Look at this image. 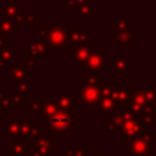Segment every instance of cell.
Listing matches in <instances>:
<instances>
[{
	"label": "cell",
	"mask_w": 156,
	"mask_h": 156,
	"mask_svg": "<svg viewBox=\"0 0 156 156\" xmlns=\"http://www.w3.org/2000/svg\"><path fill=\"white\" fill-rule=\"evenodd\" d=\"M67 37L71 40L74 47H78L88 41V33L82 32L80 29V26H70L67 29Z\"/></svg>",
	"instance_id": "cell-10"
},
{
	"label": "cell",
	"mask_w": 156,
	"mask_h": 156,
	"mask_svg": "<svg viewBox=\"0 0 156 156\" xmlns=\"http://www.w3.org/2000/svg\"><path fill=\"white\" fill-rule=\"evenodd\" d=\"M44 130L43 125H32V129H30V136H37L38 133H41Z\"/></svg>",
	"instance_id": "cell-36"
},
{
	"label": "cell",
	"mask_w": 156,
	"mask_h": 156,
	"mask_svg": "<svg viewBox=\"0 0 156 156\" xmlns=\"http://www.w3.org/2000/svg\"><path fill=\"white\" fill-rule=\"evenodd\" d=\"M105 125H107V132H114V130H118L119 129V123L114 119V116L112 118H108L107 121H105Z\"/></svg>",
	"instance_id": "cell-32"
},
{
	"label": "cell",
	"mask_w": 156,
	"mask_h": 156,
	"mask_svg": "<svg viewBox=\"0 0 156 156\" xmlns=\"http://www.w3.org/2000/svg\"><path fill=\"white\" fill-rule=\"evenodd\" d=\"M81 67L88 73H99L107 67V52L105 51H92L85 62L81 63Z\"/></svg>",
	"instance_id": "cell-4"
},
{
	"label": "cell",
	"mask_w": 156,
	"mask_h": 156,
	"mask_svg": "<svg viewBox=\"0 0 156 156\" xmlns=\"http://www.w3.org/2000/svg\"><path fill=\"white\" fill-rule=\"evenodd\" d=\"M76 100L71 94H59L56 96V104L60 110H65L69 111V112H74L76 110Z\"/></svg>",
	"instance_id": "cell-15"
},
{
	"label": "cell",
	"mask_w": 156,
	"mask_h": 156,
	"mask_svg": "<svg viewBox=\"0 0 156 156\" xmlns=\"http://www.w3.org/2000/svg\"><path fill=\"white\" fill-rule=\"evenodd\" d=\"M145 96H147V105L155 107V104H156V89L155 88L145 89Z\"/></svg>",
	"instance_id": "cell-29"
},
{
	"label": "cell",
	"mask_w": 156,
	"mask_h": 156,
	"mask_svg": "<svg viewBox=\"0 0 156 156\" xmlns=\"http://www.w3.org/2000/svg\"><path fill=\"white\" fill-rule=\"evenodd\" d=\"M41 108H43V100H37V101H33L30 105H27L25 108L27 114H32V112H41Z\"/></svg>",
	"instance_id": "cell-31"
},
{
	"label": "cell",
	"mask_w": 156,
	"mask_h": 156,
	"mask_svg": "<svg viewBox=\"0 0 156 156\" xmlns=\"http://www.w3.org/2000/svg\"><path fill=\"white\" fill-rule=\"evenodd\" d=\"M149 151H151L149 147L138 134L126 141V151H125L126 156H149Z\"/></svg>",
	"instance_id": "cell-6"
},
{
	"label": "cell",
	"mask_w": 156,
	"mask_h": 156,
	"mask_svg": "<svg viewBox=\"0 0 156 156\" xmlns=\"http://www.w3.org/2000/svg\"><path fill=\"white\" fill-rule=\"evenodd\" d=\"M93 51V44H82V45H78L76 47V49L74 51H70V55L71 56L76 58V60L78 63H83L85 62V59L89 56V54Z\"/></svg>",
	"instance_id": "cell-13"
},
{
	"label": "cell",
	"mask_w": 156,
	"mask_h": 156,
	"mask_svg": "<svg viewBox=\"0 0 156 156\" xmlns=\"http://www.w3.org/2000/svg\"><path fill=\"white\" fill-rule=\"evenodd\" d=\"M14 141L11 144H7V149L12 152L14 156H23L29 149V143L25 141V137H12Z\"/></svg>",
	"instance_id": "cell-9"
},
{
	"label": "cell",
	"mask_w": 156,
	"mask_h": 156,
	"mask_svg": "<svg viewBox=\"0 0 156 156\" xmlns=\"http://www.w3.org/2000/svg\"><path fill=\"white\" fill-rule=\"evenodd\" d=\"M78 12L82 16L88 19L93 18V4L92 2H88V0H80L78 3Z\"/></svg>",
	"instance_id": "cell-18"
},
{
	"label": "cell",
	"mask_w": 156,
	"mask_h": 156,
	"mask_svg": "<svg viewBox=\"0 0 156 156\" xmlns=\"http://www.w3.org/2000/svg\"><path fill=\"white\" fill-rule=\"evenodd\" d=\"M93 156H107V151H104V149H99V151H94L93 152Z\"/></svg>",
	"instance_id": "cell-39"
},
{
	"label": "cell",
	"mask_w": 156,
	"mask_h": 156,
	"mask_svg": "<svg viewBox=\"0 0 156 156\" xmlns=\"http://www.w3.org/2000/svg\"><path fill=\"white\" fill-rule=\"evenodd\" d=\"M30 129H32V119L27 118L25 121H21V123H19V136L21 137H29Z\"/></svg>",
	"instance_id": "cell-28"
},
{
	"label": "cell",
	"mask_w": 156,
	"mask_h": 156,
	"mask_svg": "<svg viewBox=\"0 0 156 156\" xmlns=\"http://www.w3.org/2000/svg\"><path fill=\"white\" fill-rule=\"evenodd\" d=\"M5 73H7L8 77H12V78H25L32 74V69L27 65H23V63H14L12 67L7 69Z\"/></svg>",
	"instance_id": "cell-11"
},
{
	"label": "cell",
	"mask_w": 156,
	"mask_h": 156,
	"mask_svg": "<svg viewBox=\"0 0 156 156\" xmlns=\"http://www.w3.org/2000/svg\"><path fill=\"white\" fill-rule=\"evenodd\" d=\"M8 107H10V100H8L7 96H3L2 99H0V111H2L3 114H5Z\"/></svg>",
	"instance_id": "cell-34"
},
{
	"label": "cell",
	"mask_w": 156,
	"mask_h": 156,
	"mask_svg": "<svg viewBox=\"0 0 156 156\" xmlns=\"http://www.w3.org/2000/svg\"><path fill=\"white\" fill-rule=\"evenodd\" d=\"M25 23L26 25H37V16L34 14H26L25 15Z\"/></svg>",
	"instance_id": "cell-35"
},
{
	"label": "cell",
	"mask_w": 156,
	"mask_h": 156,
	"mask_svg": "<svg viewBox=\"0 0 156 156\" xmlns=\"http://www.w3.org/2000/svg\"><path fill=\"white\" fill-rule=\"evenodd\" d=\"M14 18H15V22L16 23H25V15H22V14H16L15 16H14Z\"/></svg>",
	"instance_id": "cell-38"
},
{
	"label": "cell",
	"mask_w": 156,
	"mask_h": 156,
	"mask_svg": "<svg viewBox=\"0 0 156 156\" xmlns=\"http://www.w3.org/2000/svg\"><path fill=\"white\" fill-rule=\"evenodd\" d=\"M51 49L43 40H34L27 47L26 55H34V56H49Z\"/></svg>",
	"instance_id": "cell-7"
},
{
	"label": "cell",
	"mask_w": 156,
	"mask_h": 156,
	"mask_svg": "<svg viewBox=\"0 0 156 156\" xmlns=\"http://www.w3.org/2000/svg\"><path fill=\"white\" fill-rule=\"evenodd\" d=\"M59 110V107H58L56 101H51V100H47V101H44L43 100V108H41V112L47 116L52 115L54 112H56V111Z\"/></svg>",
	"instance_id": "cell-25"
},
{
	"label": "cell",
	"mask_w": 156,
	"mask_h": 156,
	"mask_svg": "<svg viewBox=\"0 0 156 156\" xmlns=\"http://www.w3.org/2000/svg\"><path fill=\"white\" fill-rule=\"evenodd\" d=\"M97 88H99L100 99H103V97L111 96V92H112L114 86H112V82H101V81H100V83H99Z\"/></svg>",
	"instance_id": "cell-27"
},
{
	"label": "cell",
	"mask_w": 156,
	"mask_h": 156,
	"mask_svg": "<svg viewBox=\"0 0 156 156\" xmlns=\"http://www.w3.org/2000/svg\"><path fill=\"white\" fill-rule=\"evenodd\" d=\"M19 52L14 49L12 45L5 43L3 47H0V69H5L10 62H12L14 58L18 56Z\"/></svg>",
	"instance_id": "cell-8"
},
{
	"label": "cell",
	"mask_w": 156,
	"mask_h": 156,
	"mask_svg": "<svg viewBox=\"0 0 156 156\" xmlns=\"http://www.w3.org/2000/svg\"><path fill=\"white\" fill-rule=\"evenodd\" d=\"M111 97L115 100L118 104H125L130 99V90L123 88H114L111 92Z\"/></svg>",
	"instance_id": "cell-16"
},
{
	"label": "cell",
	"mask_w": 156,
	"mask_h": 156,
	"mask_svg": "<svg viewBox=\"0 0 156 156\" xmlns=\"http://www.w3.org/2000/svg\"><path fill=\"white\" fill-rule=\"evenodd\" d=\"M143 130H144V125L138 119H136L134 116H132V118L126 119L125 122H122V125L118 129V133L119 137L123 138L125 141H127L130 138L136 137L137 134H140V132H143Z\"/></svg>",
	"instance_id": "cell-5"
},
{
	"label": "cell",
	"mask_w": 156,
	"mask_h": 156,
	"mask_svg": "<svg viewBox=\"0 0 156 156\" xmlns=\"http://www.w3.org/2000/svg\"><path fill=\"white\" fill-rule=\"evenodd\" d=\"M130 60H132L130 56H118V58H115V59H114V71H112L114 76H116V77L125 76L126 70L130 66Z\"/></svg>",
	"instance_id": "cell-12"
},
{
	"label": "cell",
	"mask_w": 156,
	"mask_h": 156,
	"mask_svg": "<svg viewBox=\"0 0 156 156\" xmlns=\"http://www.w3.org/2000/svg\"><path fill=\"white\" fill-rule=\"evenodd\" d=\"M74 100L81 101V104L85 107L97 105L100 101V93L97 86H81L76 88V93L73 94Z\"/></svg>",
	"instance_id": "cell-3"
},
{
	"label": "cell",
	"mask_w": 156,
	"mask_h": 156,
	"mask_svg": "<svg viewBox=\"0 0 156 156\" xmlns=\"http://www.w3.org/2000/svg\"><path fill=\"white\" fill-rule=\"evenodd\" d=\"M3 96H4V94H3V93H2V89H0V99H2V97H3Z\"/></svg>",
	"instance_id": "cell-42"
},
{
	"label": "cell",
	"mask_w": 156,
	"mask_h": 156,
	"mask_svg": "<svg viewBox=\"0 0 156 156\" xmlns=\"http://www.w3.org/2000/svg\"><path fill=\"white\" fill-rule=\"evenodd\" d=\"M63 156H74V155H73V151H69V149H67V151L65 152V155H63Z\"/></svg>",
	"instance_id": "cell-41"
},
{
	"label": "cell",
	"mask_w": 156,
	"mask_h": 156,
	"mask_svg": "<svg viewBox=\"0 0 156 156\" xmlns=\"http://www.w3.org/2000/svg\"><path fill=\"white\" fill-rule=\"evenodd\" d=\"M138 136L145 141L151 151H155L156 149V132H154V130H147V132L143 130V132H140Z\"/></svg>",
	"instance_id": "cell-19"
},
{
	"label": "cell",
	"mask_w": 156,
	"mask_h": 156,
	"mask_svg": "<svg viewBox=\"0 0 156 156\" xmlns=\"http://www.w3.org/2000/svg\"><path fill=\"white\" fill-rule=\"evenodd\" d=\"M5 43H7V41H5V37L4 36H0V47H3Z\"/></svg>",
	"instance_id": "cell-40"
},
{
	"label": "cell",
	"mask_w": 156,
	"mask_h": 156,
	"mask_svg": "<svg viewBox=\"0 0 156 156\" xmlns=\"http://www.w3.org/2000/svg\"><path fill=\"white\" fill-rule=\"evenodd\" d=\"M18 14V3H10L2 8V18H14Z\"/></svg>",
	"instance_id": "cell-24"
},
{
	"label": "cell",
	"mask_w": 156,
	"mask_h": 156,
	"mask_svg": "<svg viewBox=\"0 0 156 156\" xmlns=\"http://www.w3.org/2000/svg\"><path fill=\"white\" fill-rule=\"evenodd\" d=\"M130 25V21L129 19H116V21H114V30L115 32H123V30H127V27H129Z\"/></svg>",
	"instance_id": "cell-30"
},
{
	"label": "cell",
	"mask_w": 156,
	"mask_h": 156,
	"mask_svg": "<svg viewBox=\"0 0 156 156\" xmlns=\"http://www.w3.org/2000/svg\"><path fill=\"white\" fill-rule=\"evenodd\" d=\"M19 123H21V121H18V119H12V121H10L7 123V126H5V130H7L5 134H7L8 138L19 136Z\"/></svg>",
	"instance_id": "cell-23"
},
{
	"label": "cell",
	"mask_w": 156,
	"mask_h": 156,
	"mask_svg": "<svg viewBox=\"0 0 156 156\" xmlns=\"http://www.w3.org/2000/svg\"><path fill=\"white\" fill-rule=\"evenodd\" d=\"M45 121L48 122V125L51 126V130L56 132L58 137H62L63 132H74V116L73 112H69L65 110H58L56 112H54L52 115L47 116Z\"/></svg>",
	"instance_id": "cell-2"
},
{
	"label": "cell",
	"mask_w": 156,
	"mask_h": 156,
	"mask_svg": "<svg viewBox=\"0 0 156 156\" xmlns=\"http://www.w3.org/2000/svg\"><path fill=\"white\" fill-rule=\"evenodd\" d=\"M8 100H10V105L11 107H22L26 103L25 94L22 93H15V94H8Z\"/></svg>",
	"instance_id": "cell-26"
},
{
	"label": "cell",
	"mask_w": 156,
	"mask_h": 156,
	"mask_svg": "<svg viewBox=\"0 0 156 156\" xmlns=\"http://www.w3.org/2000/svg\"><path fill=\"white\" fill-rule=\"evenodd\" d=\"M82 81V86H99L100 83V77L99 73H88L81 78Z\"/></svg>",
	"instance_id": "cell-22"
},
{
	"label": "cell",
	"mask_w": 156,
	"mask_h": 156,
	"mask_svg": "<svg viewBox=\"0 0 156 156\" xmlns=\"http://www.w3.org/2000/svg\"><path fill=\"white\" fill-rule=\"evenodd\" d=\"M12 86L19 89V93L22 94H29L30 93V83L25 81V78H12Z\"/></svg>",
	"instance_id": "cell-21"
},
{
	"label": "cell",
	"mask_w": 156,
	"mask_h": 156,
	"mask_svg": "<svg viewBox=\"0 0 156 156\" xmlns=\"http://www.w3.org/2000/svg\"><path fill=\"white\" fill-rule=\"evenodd\" d=\"M0 123H2V121H0Z\"/></svg>",
	"instance_id": "cell-43"
},
{
	"label": "cell",
	"mask_w": 156,
	"mask_h": 156,
	"mask_svg": "<svg viewBox=\"0 0 156 156\" xmlns=\"http://www.w3.org/2000/svg\"><path fill=\"white\" fill-rule=\"evenodd\" d=\"M97 105L100 107L101 112H105V114H116L119 111V104L111 96L100 99V101Z\"/></svg>",
	"instance_id": "cell-14"
},
{
	"label": "cell",
	"mask_w": 156,
	"mask_h": 156,
	"mask_svg": "<svg viewBox=\"0 0 156 156\" xmlns=\"http://www.w3.org/2000/svg\"><path fill=\"white\" fill-rule=\"evenodd\" d=\"M73 155L74 156H86L83 148L81 147V144H76V148H74V151H73Z\"/></svg>",
	"instance_id": "cell-37"
},
{
	"label": "cell",
	"mask_w": 156,
	"mask_h": 156,
	"mask_svg": "<svg viewBox=\"0 0 156 156\" xmlns=\"http://www.w3.org/2000/svg\"><path fill=\"white\" fill-rule=\"evenodd\" d=\"M137 36V33H129L127 30L123 32H114V44H129L133 38Z\"/></svg>",
	"instance_id": "cell-17"
},
{
	"label": "cell",
	"mask_w": 156,
	"mask_h": 156,
	"mask_svg": "<svg viewBox=\"0 0 156 156\" xmlns=\"http://www.w3.org/2000/svg\"><path fill=\"white\" fill-rule=\"evenodd\" d=\"M0 30H2L4 37H10V36H12L14 32H18V27H16L15 23H12V22L10 21V18H2Z\"/></svg>",
	"instance_id": "cell-20"
},
{
	"label": "cell",
	"mask_w": 156,
	"mask_h": 156,
	"mask_svg": "<svg viewBox=\"0 0 156 156\" xmlns=\"http://www.w3.org/2000/svg\"><path fill=\"white\" fill-rule=\"evenodd\" d=\"M27 60H26V65L29 66L30 69H36L37 67V63H38V56H34V55H26Z\"/></svg>",
	"instance_id": "cell-33"
},
{
	"label": "cell",
	"mask_w": 156,
	"mask_h": 156,
	"mask_svg": "<svg viewBox=\"0 0 156 156\" xmlns=\"http://www.w3.org/2000/svg\"><path fill=\"white\" fill-rule=\"evenodd\" d=\"M38 34L49 49H63L69 51L67 29L65 26H40Z\"/></svg>",
	"instance_id": "cell-1"
}]
</instances>
